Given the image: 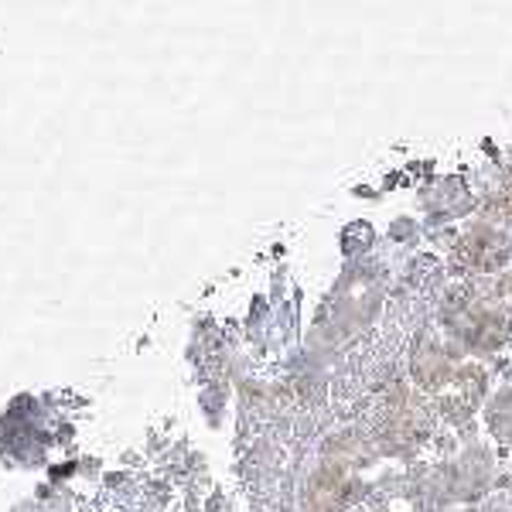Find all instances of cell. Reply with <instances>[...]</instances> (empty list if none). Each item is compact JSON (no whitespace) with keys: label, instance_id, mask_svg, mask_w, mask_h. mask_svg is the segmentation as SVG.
Masks as SVG:
<instances>
[{"label":"cell","instance_id":"1","mask_svg":"<svg viewBox=\"0 0 512 512\" xmlns=\"http://www.w3.org/2000/svg\"><path fill=\"white\" fill-rule=\"evenodd\" d=\"M458 256L465 267L472 270H499L506 263V239H502V229H492V226H478L475 233L465 236V243L458 246Z\"/></svg>","mask_w":512,"mask_h":512},{"label":"cell","instance_id":"2","mask_svg":"<svg viewBox=\"0 0 512 512\" xmlns=\"http://www.w3.org/2000/svg\"><path fill=\"white\" fill-rule=\"evenodd\" d=\"M414 373H417V383H424L427 390H437V386H444V383H454L448 352L437 349V345H424V349L417 352Z\"/></svg>","mask_w":512,"mask_h":512}]
</instances>
